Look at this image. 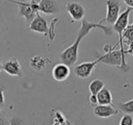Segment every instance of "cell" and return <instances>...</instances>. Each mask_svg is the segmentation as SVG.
Wrapping results in <instances>:
<instances>
[{
    "label": "cell",
    "instance_id": "d4e9b609",
    "mask_svg": "<svg viewBox=\"0 0 133 125\" xmlns=\"http://www.w3.org/2000/svg\"><path fill=\"white\" fill-rule=\"evenodd\" d=\"M4 27H5L4 18H3V16H2V14L0 13V34H1V32H2L3 28H4Z\"/></svg>",
    "mask_w": 133,
    "mask_h": 125
},
{
    "label": "cell",
    "instance_id": "3957f363",
    "mask_svg": "<svg viewBox=\"0 0 133 125\" xmlns=\"http://www.w3.org/2000/svg\"><path fill=\"white\" fill-rule=\"evenodd\" d=\"M6 1H9L18 5V14L25 17L26 22H31L38 13V6H37V2H36L35 0L24 1V2L15 1V0H6Z\"/></svg>",
    "mask_w": 133,
    "mask_h": 125
},
{
    "label": "cell",
    "instance_id": "30bf717a",
    "mask_svg": "<svg viewBox=\"0 0 133 125\" xmlns=\"http://www.w3.org/2000/svg\"><path fill=\"white\" fill-rule=\"evenodd\" d=\"M70 75V68L64 63L55 65L52 70V77L56 81H65Z\"/></svg>",
    "mask_w": 133,
    "mask_h": 125
},
{
    "label": "cell",
    "instance_id": "9c48e42d",
    "mask_svg": "<svg viewBox=\"0 0 133 125\" xmlns=\"http://www.w3.org/2000/svg\"><path fill=\"white\" fill-rule=\"evenodd\" d=\"M3 70L6 71L8 75L16 76V77H22L23 70L20 62L17 58H11L3 65Z\"/></svg>",
    "mask_w": 133,
    "mask_h": 125
},
{
    "label": "cell",
    "instance_id": "603a6c76",
    "mask_svg": "<svg viewBox=\"0 0 133 125\" xmlns=\"http://www.w3.org/2000/svg\"><path fill=\"white\" fill-rule=\"evenodd\" d=\"M89 101H90V104L93 106H97L98 105V99H97V95H90L89 96Z\"/></svg>",
    "mask_w": 133,
    "mask_h": 125
},
{
    "label": "cell",
    "instance_id": "8992f818",
    "mask_svg": "<svg viewBox=\"0 0 133 125\" xmlns=\"http://www.w3.org/2000/svg\"><path fill=\"white\" fill-rule=\"evenodd\" d=\"M99 63V59H97L94 61H89V62H83L77 65L74 67V73L78 78L80 79H88L91 76L94 68Z\"/></svg>",
    "mask_w": 133,
    "mask_h": 125
},
{
    "label": "cell",
    "instance_id": "5b68a950",
    "mask_svg": "<svg viewBox=\"0 0 133 125\" xmlns=\"http://www.w3.org/2000/svg\"><path fill=\"white\" fill-rule=\"evenodd\" d=\"M105 3L107 7V15L103 20L107 21L109 24L114 25L120 15L119 12L121 5H120L119 0H106Z\"/></svg>",
    "mask_w": 133,
    "mask_h": 125
},
{
    "label": "cell",
    "instance_id": "ac0fdd59",
    "mask_svg": "<svg viewBox=\"0 0 133 125\" xmlns=\"http://www.w3.org/2000/svg\"><path fill=\"white\" fill-rule=\"evenodd\" d=\"M59 21V18L56 17L54 18L53 20L50 22V26H49V32H48V38H49V43L52 42L54 40L56 37V34H55V27H56V24Z\"/></svg>",
    "mask_w": 133,
    "mask_h": 125
},
{
    "label": "cell",
    "instance_id": "f1b7e54d",
    "mask_svg": "<svg viewBox=\"0 0 133 125\" xmlns=\"http://www.w3.org/2000/svg\"><path fill=\"white\" fill-rule=\"evenodd\" d=\"M31 1H34V0H31Z\"/></svg>",
    "mask_w": 133,
    "mask_h": 125
},
{
    "label": "cell",
    "instance_id": "9a60e30c",
    "mask_svg": "<svg viewBox=\"0 0 133 125\" xmlns=\"http://www.w3.org/2000/svg\"><path fill=\"white\" fill-rule=\"evenodd\" d=\"M117 108L118 111H121L122 113L127 115H132L133 114V99H129L125 102L117 103Z\"/></svg>",
    "mask_w": 133,
    "mask_h": 125
},
{
    "label": "cell",
    "instance_id": "7a4b0ae2",
    "mask_svg": "<svg viewBox=\"0 0 133 125\" xmlns=\"http://www.w3.org/2000/svg\"><path fill=\"white\" fill-rule=\"evenodd\" d=\"M97 56H98L97 59H99V62L109 65V66L117 67L124 72H128L130 68L129 65L126 61L125 54L122 53L119 49H113L109 53H104L103 55L97 54Z\"/></svg>",
    "mask_w": 133,
    "mask_h": 125
},
{
    "label": "cell",
    "instance_id": "ba28073f",
    "mask_svg": "<svg viewBox=\"0 0 133 125\" xmlns=\"http://www.w3.org/2000/svg\"><path fill=\"white\" fill-rule=\"evenodd\" d=\"M66 9L70 15L71 18L75 21H80L84 19L86 10L81 4L78 2H69L66 5Z\"/></svg>",
    "mask_w": 133,
    "mask_h": 125
},
{
    "label": "cell",
    "instance_id": "d6986e66",
    "mask_svg": "<svg viewBox=\"0 0 133 125\" xmlns=\"http://www.w3.org/2000/svg\"><path fill=\"white\" fill-rule=\"evenodd\" d=\"M6 90V87L4 84L0 83V113H2V109L5 106V95L4 92Z\"/></svg>",
    "mask_w": 133,
    "mask_h": 125
},
{
    "label": "cell",
    "instance_id": "83f0119b",
    "mask_svg": "<svg viewBox=\"0 0 133 125\" xmlns=\"http://www.w3.org/2000/svg\"><path fill=\"white\" fill-rule=\"evenodd\" d=\"M53 125H60V123H57V122H56L55 124H53Z\"/></svg>",
    "mask_w": 133,
    "mask_h": 125
},
{
    "label": "cell",
    "instance_id": "44dd1931",
    "mask_svg": "<svg viewBox=\"0 0 133 125\" xmlns=\"http://www.w3.org/2000/svg\"><path fill=\"white\" fill-rule=\"evenodd\" d=\"M24 121L19 117H13L9 121V125H22Z\"/></svg>",
    "mask_w": 133,
    "mask_h": 125
},
{
    "label": "cell",
    "instance_id": "5bb4252c",
    "mask_svg": "<svg viewBox=\"0 0 133 125\" xmlns=\"http://www.w3.org/2000/svg\"><path fill=\"white\" fill-rule=\"evenodd\" d=\"M97 99H98V105H112L113 99L112 94L110 90L104 87L98 94H97Z\"/></svg>",
    "mask_w": 133,
    "mask_h": 125
},
{
    "label": "cell",
    "instance_id": "52a82bcc",
    "mask_svg": "<svg viewBox=\"0 0 133 125\" xmlns=\"http://www.w3.org/2000/svg\"><path fill=\"white\" fill-rule=\"evenodd\" d=\"M28 29L32 30L34 32H37V33L45 34L46 36H48L49 26L48 25V22L46 21V19L43 17H41L38 12L35 18L30 22Z\"/></svg>",
    "mask_w": 133,
    "mask_h": 125
},
{
    "label": "cell",
    "instance_id": "4316f807",
    "mask_svg": "<svg viewBox=\"0 0 133 125\" xmlns=\"http://www.w3.org/2000/svg\"><path fill=\"white\" fill-rule=\"evenodd\" d=\"M2 70H3V64L1 62H0V72L2 71Z\"/></svg>",
    "mask_w": 133,
    "mask_h": 125
},
{
    "label": "cell",
    "instance_id": "4fadbf2b",
    "mask_svg": "<svg viewBox=\"0 0 133 125\" xmlns=\"http://www.w3.org/2000/svg\"><path fill=\"white\" fill-rule=\"evenodd\" d=\"M49 63H51V60L48 58H44L41 56H34L30 59L29 66L35 71L41 72L43 70L46 68V67Z\"/></svg>",
    "mask_w": 133,
    "mask_h": 125
},
{
    "label": "cell",
    "instance_id": "484cf974",
    "mask_svg": "<svg viewBox=\"0 0 133 125\" xmlns=\"http://www.w3.org/2000/svg\"><path fill=\"white\" fill-rule=\"evenodd\" d=\"M123 2L128 6V8H131L133 9V0H123Z\"/></svg>",
    "mask_w": 133,
    "mask_h": 125
},
{
    "label": "cell",
    "instance_id": "6da1fadb",
    "mask_svg": "<svg viewBox=\"0 0 133 125\" xmlns=\"http://www.w3.org/2000/svg\"><path fill=\"white\" fill-rule=\"evenodd\" d=\"M104 22V20L99 21L98 23H94V22H89L87 19H82L81 27H80L79 30L78 32V36L77 39L75 40V42L73 43L71 46H69V48H66V49H64L61 52L60 56V60L61 63L68 65L69 67H71L77 62L78 60V47H79V43L82 40L83 38H85L87 35H89V33L92 29L95 28H100L104 31L105 35L110 36L113 33V28L111 27L105 26L102 23Z\"/></svg>",
    "mask_w": 133,
    "mask_h": 125
},
{
    "label": "cell",
    "instance_id": "7c38bea8",
    "mask_svg": "<svg viewBox=\"0 0 133 125\" xmlns=\"http://www.w3.org/2000/svg\"><path fill=\"white\" fill-rule=\"evenodd\" d=\"M118 113L114 105H97L94 108V114L98 118H109Z\"/></svg>",
    "mask_w": 133,
    "mask_h": 125
},
{
    "label": "cell",
    "instance_id": "2e32d148",
    "mask_svg": "<svg viewBox=\"0 0 133 125\" xmlns=\"http://www.w3.org/2000/svg\"><path fill=\"white\" fill-rule=\"evenodd\" d=\"M104 87H105V84H104V82L102 80H100V79H94V80H92L90 82L89 89L91 95H97Z\"/></svg>",
    "mask_w": 133,
    "mask_h": 125
},
{
    "label": "cell",
    "instance_id": "7402d4cb",
    "mask_svg": "<svg viewBox=\"0 0 133 125\" xmlns=\"http://www.w3.org/2000/svg\"><path fill=\"white\" fill-rule=\"evenodd\" d=\"M8 121L6 119V116L4 113H0V125H8Z\"/></svg>",
    "mask_w": 133,
    "mask_h": 125
},
{
    "label": "cell",
    "instance_id": "277c9868",
    "mask_svg": "<svg viewBox=\"0 0 133 125\" xmlns=\"http://www.w3.org/2000/svg\"><path fill=\"white\" fill-rule=\"evenodd\" d=\"M132 8H127L118 17V20L116 21L114 25H113V30L116 31L117 33L119 36V39L118 41V44L119 46V50L122 52L123 54L126 55L125 52V48H124V43H123V38H122V35H123V32L125 30V28H127V26L129 25V14L132 11Z\"/></svg>",
    "mask_w": 133,
    "mask_h": 125
},
{
    "label": "cell",
    "instance_id": "8fae6325",
    "mask_svg": "<svg viewBox=\"0 0 133 125\" xmlns=\"http://www.w3.org/2000/svg\"><path fill=\"white\" fill-rule=\"evenodd\" d=\"M38 12H42L46 15L56 14L60 10L57 0H40L37 3Z\"/></svg>",
    "mask_w": 133,
    "mask_h": 125
},
{
    "label": "cell",
    "instance_id": "cb8c5ba5",
    "mask_svg": "<svg viewBox=\"0 0 133 125\" xmlns=\"http://www.w3.org/2000/svg\"><path fill=\"white\" fill-rule=\"evenodd\" d=\"M128 48L125 49L126 54H129V55H133V42L128 43Z\"/></svg>",
    "mask_w": 133,
    "mask_h": 125
},
{
    "label": "cell",
    "instance_id": "e0dca14e",
    "mask_svg": "<svg viewBox=\"0 0 133 125\" xmlns=\"http://www.w3.org/2000/svg\"><path fill=\"white\" fill-rule=\"evenodd\" d=\"M123 43L124 45L128 44L129 42H133V23L130 25H128L123 32Z\"/></svg>",
    "mask_w": 133,
    "mask_h": 125
},
{
    "label": "cell",
    "instance_id": "ffe728a7",
    "mask_svg": "<svg viewBox=\"0 0 133 125\" xmlns=\"http://www.w3.org/2000/svg\"><path fill=\"white\" fill-rule=\"evenodd\" d=\"M119 125H133V117L131 115L124 114L120 119Z\"/></svg>",
    "mask_w": 133,
    "mask_h": 125
}]
</instances>
